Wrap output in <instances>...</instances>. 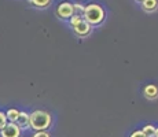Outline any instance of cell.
<instances>
[{
  "mask_svg": "<svg viewBox=\"0 0 158 137\" xmlns=\"http://www.w3.org/2000/svg\"><path fill=\"white\" fill-rule=\"evenodd\" d=\"M51 123H52V117L47 111L35 110V111H32L29 114V127L33 129L35 132L50 129Z\"/></svg>",
  "mask_w": 158,
  "mask_h": 137,
  "instance_id": "1",
  "label": "cell"
},
{
  "mask_svg": "<svg viewBox=\"0 0 158 137\" xmlns=\"http://www.w3.org/2000/svg\"><path fill=\"white\" fill-rule=\"evenodd\" d=\"M83 17L91 26H99L105 21L106 11L103 10L102 6L96 4V3H89V4L84 6Z\"/></svg>",
  "mask_w": 158,
  "mask_h": 137,
  "instance_id": "2",
  "label": "cell"
},
{
  "mask_svg": "<svg viewBox=\"0 0 158 137\" xmlns=\"http://www.w3.org/2000/svg\"><path fill=\"white\" fill-rule=\"evenodd\" d=\"M68 22H69V25H70V27L73 29V32H74V34L77 36V37L84 38V37H87V36L91 34L92 26L84 19L83 15L74 14Z\"/></svg>",
  "mask_w": 158,
  "mask_h": 137,
  "instance_id": "3",
  "label": "cell"
},
{
  "mask_svg": "<svg viewBox=\"0 0 158 137\" xmlns=\"http://www.w3.org/2000/svg\"><path fill=\"white\" fill-rule=\"evenodd\" d=\"M55 15L62 21H69L74 15V6L72 2H62L56 6Z\"/></svg>",
  "mask_w": 158,
  "mask_h": 137,
  "instance_id": "4",
  "label": "cell"
},
{
  "mask_svg": "<svg viewBox=\"0 0 158 137\" xmlns=\"http://www.w3.org/2000/svg\"><path fill=\"white\" fill-rule=\"evenodd\" d=\"M22 129L17 125V122H7L0 129V137H21Z\"/></svg>",
  "mask_w": 158,
  "mask_h": 137,
  "instance_id": "5",
  "label": "cell"
},
{
  "mask_svg": "<svg viewBox=\"0 0 158 137\" xmlns=\"http://www.w3.org/2000/svg\"><path fill=\"white\" fill-rule=\"evenodd\" d=\"M140 6H142V10L146 11V13L148 14L156 13L158 10V0H142Z\"/></svg>",
  "mask_w": 158,
  "mask_h": 137,
  "instance_id": "6",
  "label": "cell"
},
{
  "mask_svg": "<svg viewBox=\"0 0 158 137\" xmlns=\"http://www.w3.org/2000/svg\"><path fill=\"white\" fill-rule=\"evenodd\" d=\"M143 93H144V97H146V99H148V100L158 99V88L156 87V85H153V84L146 85Z\"/></svg>",
  "mask_w": 158,
  "mask_h": 137,
  "instance_id": "7",
  "label": "cell"
},
{
  "mask_svg": "<svg viewBox=\"0 0 158 137\" xmlns=\"http://www.w3.org/2000/svg\"><path fill=\"white\" fill-rule=\"evenodd\" d=\"M17 125L21 127V129H29V114L25 111H19V115H18L17 119Z\"/></svg>",
  "mask_w": 158,
  "mask_h": 137,
  "instance_id": "8",
  "label": "cell"
},
{
  "mask_svg": "<svg viewBox=\"0 0 158 137\" xmlns=\"http://www.w3.org/2000/svg\"><path fill=\"white\" fill-rule=\"evenodd\" d=\"M29 4L35 8H39V10H45L51 6L52 0H28Z\"/></svg>",
  "mask_w": 158,
  "mask_h": 137,
  "instance_id": "9",
  "label": "cell"
},
{
  "mask_svg": "<svg viewBox=\"0 0 158 137\" xmlns=\"http://www.w3.org/2000/svg\"><path fill=\"white\" fill-rule=\"evenodd\" d=\"M18 115H19V110H17V108H10L6 112V117H7L8 122H17Z\"/></svg>",
  "mask_w": 158,
  "mask_h": 137,
  "instance_id": "10",
  "label": "cell"
},
{
  "mask_svg": "<svg viewBox=\"0 0 158 137\" xmlns=\"http://www.w3.org/2000/svg\"><path fill=\"white\" fill-rule=\"evenodd\" d=\"M142 132L144 133L146 137H154V132H156V127L153 126V125H144L143 129H142Z\"/></svg>",
  "mask_w": 158,
  "mask_h": 137,
  "instance_id": "11",
  "label": "cell"
},
{
  "mask_svg": "<svg viewBox=\"0 0 158 137\" xmlns=\"http://www.w3.org/2000/svg\"><path fill=\"white\" fill-rule=\"evenodd\" d=\"M74 6V14H78V15H83V11H84V6L80 4V3H73Z\"/></svg>",
  "mask_w": 158,
  "mask_h": 137,
  "instance_id": "12",
  "label": "cell"
},
{
  "mask_svg": "<svg viewBox=\"0 0 158 137\" xmlns=\"http://www.w3.org/2000/svg\"><path fill=\"white\" fill-rule=\"evenodd\" d=\"M32 137H51V135L47 130H39V132H35V135Z\"/></svg>",
  "mask_w": 158,
  "mask_h": 137,
  "instance_id": "13",
  "label": "cell"
},
{
  "mask_svg": "<svg viewBox=\"0 0 158 137\" xmlns=\"http://www.w3.org/2000/svg\"><path fill=\"white\" fill-rule=\"evenodd\" d=\"M7 122H8V121H7V117H6V112L0 111V129H2V127L4 126Z\"/></svg>",
  "mask_w": 158,
  "mask_h": 137,
  "instance_id": "14",
  "label": "cell"
},
{
  "mask_svg": "<svg viewBox=\"0 0 158 137\" xmlns=\"http://www.w3.org/2000/svg\"><path fill=\"white\" fill-rule=\"evenodd\" d=\"M131 137H146V136H144V133L142 132V130H135V132L131 135Z\"/></svg>",
  "mask_w": 158,
  "mask_h": 137,
  "instance_id": "15",
  "label": "cell"
},
{
  "mask_svg": "<svg viewBox=\"0 0 158 137\" xmlns=\"http://www.w3.org/2000/svg\"><path fill=\"white\" fill-rule=\"evenodd\" d=\"M154 137H158V127H156V132H154Z\"/></svg>",
  "mask_w": 158,
  "mask_h": 137,
  "instance_id": "16",
  "label": "cell"
},
{
  "mask_svg": "<svg viewBox=\"0 0 158 137\" xmlns=\"http://www.w3.org/2000/svg\"><path fill=\"white\" fill-rule=\"evenodd\" d=\"M135 2H138V3H140V2H142V0H135Z\"/></svg>",
  "mask_w": 158,
  "mask_h": 137,
  "instance_id": "17",
  "label": "cell"
}]
</instances>
